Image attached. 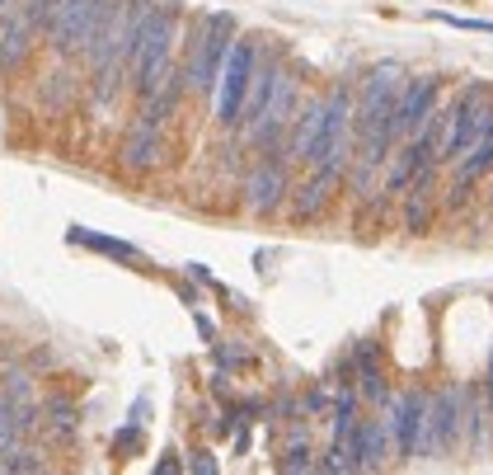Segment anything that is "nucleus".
Returning a JSON list of instances; mask_svg holds the SVG:
<instances>
[{"label": "nucleus", "instance_id": "obj_2", "mask_svg": "<svg viewBox=\"0 0 493 475\" xmlns=\"http://www.w3.org/2000/svg\"><path fill=\"white\" fill-rule=\"evenodd\" d=\"M348 133H353V90L338 80V85H329V94H324L320 133H315V141H310L306 165H310V170H334V174H343V170H348V156H353Z\"/></svg>", "mask_w": 493, "mask_h": 475}, {"label": "nucleus", "instance_id": "obj_13", "mask_svg": "<svg viewBox=\"0 0 493 475\" xmlns=\"http://www.w3.org/2000/svg\"><path fill=\"white\" fill-rule=\"evenodd\" d=\"M338 179H343V174H334V170H310L306 184H296V189L287 193V198H291V221H296V226L315 221L320 212L329 207V198H334Z\"/></svg>", "mask_w": 493, "mask_h": 475}, {"label": "nucleus", "instance_id": "obj_19", "mask_svg": "<svg viewBox=\"0 0 493 475\" xmlns=\"http://www.w3.org/2000/svg\"><path fill=\"white\" fill-rule=\"evenodd\" d=\"M277 76H282V67H277L273 57L254 67L250 90H244V109H240V127H250V123L258 118V113H263V104H268V94H273V85H277Z\"/></svg>", "mask_w": 493, "mask_h": 475}, {"label": "nucleus", "instance_id": "obj_15", "mask_svg": "<svg viewBox=\"0 0 493 475\" xmlns=\"http://www.w3.org/2000/svg\"><path fill=\"white\" fill-rule=\"evenodd\" d=\"M320 113H324V94H320V100H306V104H296V113H291L282 151H287V160H296V165H306V156H310V141H315V133H320Z\"/></svg>", "mask_w": 493, "mask_h": 475}, {"label": "nucleus", "instance_id": "obj_8", "mask_svg": "<svg viewBox=\"0 0 493 475\" xmlns=\"http://www.w3.org/2000/svg\"><path fill=\"white\" fill-rule=\"evenodd\" d=\"M460 433H465V390L441 386L437 396H427V423H423V447L418 456H447Z\"/></svg>", "mask_w": 493, "mask_h": 475}, {"label": "nucleus", "instance_id": "obj_17", "mask_svg": "<svg viewBox=\"0 0 493 475\" xmlns=\"http://www.w3.org/2000/svg\"><path fill=\"white\" fill-rule=\"evenodd\" d=\"M38 429L47 433V442H71L76 429H80V409H76V400L47 396V400L38 405Z\"/></svg>", "mask_w": 493, "mask_h": 475}, {"label": "nucleus", "instance_id": "obj_12", "mask_svg": "<svg viewBox=\"0 0 493 475\" xmlns=\"http://www.w3.org/2000/svg\"><path fill=\"white\" fill-rule=\"evenodd\" d=\"M43 34L33 28V20L24 14V5L14 0L10 10H0V76H10V71H20L28 52H33V43H38Z\"/></svg>", "mask_w": 493, "mask_h": 475}, {"label": "nucleus", "instance_id": "obj_3", "mask_svg": "<svg viewBox=\"0 0 493 475\" xmlns=\"http://www.w3.org/2000/svg\"><path fill=\"white\" fill-rule=\"evenodd\" d=\"M108 10H113V0H61L52 24H47V34H43L47 47H52L57 57H80L99 38Z\"/></svg>", "mask_w": 493, "mask_h": 475}, {"label": "nucleus", "instance_id": "obj_20", "mask_svg": "<svg viewBox=\"0 0 493 475\" xmlns=\"http://www.w3.org/2000/svg\"><path fill=\"white\" fill-rule=\"evenodd\" d=\"M66 240H71V245H85V250H99V254H108V259H123V264H137V259H141L137 245L94 236V231H85V226H71V231H66Z\"/></svg>", "mask_w": 493, "mask_h": 475}, {"label": "nucleus", "instance_id": "obj_27", "mask_svg": "<svg viewBox=\"0 0 493 475\" xmlns=\"http://www.w3.org/2000/svg\"><path fill=\"white\" fill-rule=\"evenodd\" d=\"M10 5H14V0H0V10H10Z\"/></svg>", "mask_w": 493, "mask_h": 475}, {"label": "nucleus", "instance_id": "obj_1", "mask_svg": "<svg viewBox=\"0 0 493 475\" xmlns=\"http://www.w3.org/2000/svg\"><path fill=\"white\" fill-rule=\"evenodd\" d=\"M174 43H179V10L160 0L151 24H146V34H141L137 57H131V90H137V100L155 94L160 80L174 71Z\"/></svg>", "mask_w": 493, "mask_h": 475}, {"label": "nucleus", "instance_id": "obj_16", "mask_svg": "<svg viewBox=\"0 0 493 475\" xmlns=\"http://www.w3.org/2000/svg\"><path fill=\"white\" fill-rule=\"evenodd\" d=\"M433 170H437V160H433V165H423L404 184V193H409V203H404V231H414V236H423L427 231V217H433Z\"/></svg>", "mask_w": 493, "mask_h": 475}, {"label": "nucleus", "instance_id": "obj_11", "mask_svg": "<svg viewBox=\"0 0 493 475\" xmlns=\"http://www.w3.org/2000/svg\"><path fill=\"white\" fill-rule=\"evenodd\" d=\"M441 100V80L437 76H414V80H404V90H400V100H394V141H409V137H418L423 133V123L433 118V109Z\"/></svg>", "mask_w": 493, "mask_h": 475}, {"label": "nucleus", "instance_id": "obj_6", "mask_svg": "<svg viewBox=\"0 0 493 475\" xmlns=\"http://www.w3.org/2000/svg\"><path fill=\"white\" fill-rule=\"evenodd\" d=\"M254 67H258V43L235 38L221 61V76H217V123L221 127H240V109H244V90H250Z\"/></svg>", "mask_w": 493, "mask_h": 475}, {"label": "nucleus", "instance_id": "obj_18", "mask_svg": "<svg viewBox=\"0 0 493 475\" xmlns=\"http://www.w3.org/2000/svg\"><path fill=\"white\" fill-rule=\"evenodd\" d=\"M353 372H357V396L362 400H371V405H381L386 400V376H381V363H376V343L371 339H362L353 343Z\"/></svg>", "mask_w": 493, "mask_h": 475}, {"label": "nucleus", "instance_id": "obj_10", "mask_svg": "<svg viewBox=\"0 0 493 475\" xmlns=\"http://www.w3.org/2000/svg\"><path fill=\"white\" fill-rule=\"evenodd\" d=\"M287 193H291L287 156L273 160V151H263V156L254 160V170L244 174V207H250L254 217H273V212L287 203Z\"/></svg>", "mask_w": 493, "mask_h": 475}, {"label": "nucleus", "instance_id": "obj_4", "mask_svg": "<svg viewBox=\"0 0 493 475\" xmlns=\"http://www.w3.org/2000/svg\"><path fill=\"white\" fill-rule=\"evenodd\" d=\"M235 43V20L230 14H207L203 28L193 34V52H188V67H184V85L188 94H207L217 90V76H221V61Z\"/></svg>", "mask_w": 493, "mask_h": 475}, {"label": "nucleus", "instance_id": "obj_14", "mask_svg": "<svg viewBox=\"0 0 493 475\" xmlns=\"http://www.w3.org/2000/svg\"><path fill=\"white\" fill-rule=\"evenodd\" d=\"M123 170L131 174H146V170H155L160 165V156H164V137H160V127L155 123H131L127 127V137H123Z\"/></svg>", "mask_w": 493, "mask_h": 475}, {"label": "nucleus", "instance_id": "obj_25", "mask_svg": "<svg viewBox=\"0 0 493 475\" xmlns=\"http://www.w3.org/2000/svg\"><path fill=\"white\" fill-rule=\"evenodd\" d=\"M197 334H203V339L211 343V339H217V325H211L207 316H197Z\"/></svg>", "mask_w": 493, "mask_h": 475}, {"label": "nucleus", "instance_id": "obj_26", "mask_svg": "<svg viewBox=\"0 0 493 475\" xmlns=\"http://www.w3.org/2000/svg\"><path fill=\"white\" fill-rule=\"evenodd\" d=\"M484 400H489V415H493V358H489V376H484Z\"/></svg>", "mask_w": 493, "mask_h": 475}, {"label": "nucleus", "instance_id": "obj_23", "mask_svg": "<svg viewBox=\"0 0 493 475\" xmlns=\"http://www.w3.org/2000/svg\"><path fill=\"white\" fill-rule=\"evenodd\" d=\"M437 24L460 28V34H493V20H465V14H447V10H433Z\"/></svg>", "mask_w": 493, "mask_h": 475}, {"label": "nucleus", "instance_id": "obj_21", "mask_svg": "<svg viewBox=\"0 0 493 475\" xmlns=\"http://www.w3.org/2000/svg\"><path fill=\"white\" fill-rule=\"evenodd\" d=\"M71 94H76V85H71V76H47V85H43V104L47 109H66L71 104Z\"/></svg>", "mask_w": 493, "mask_h": 475}, {"label": "nucleus", "instance_id": "obj_22", "mask_svg": "<svg viewBox=\"0 0 493 475\" xmlns=\"http://www.w3.org/2000/svg\"><path fill=\"white\" fill-rule=\"evenodd\" d=\"M277 471H320V462L310 452V442H287V456L277 462Z\"/></svg>", "mask_w": 493, "mask_h": 475}, {"label": "nucleus", "instance_id": "obj_9", "mask_svg": "<svg viewBox=\"0 0 493 475\" xmlns=\"http://www.w3.org/2000/svg\"><path fill=\"white\" fill-rule=\"evenodd\" d=\"M296 104H301V76L282 71V76H277V85H273V94H268V104H263V113L244 127V141L258 146V151H273V141L287 133Z\"/></svg>", "mask_w": 493, "mask_h": 475}, {"label": "nucleus", "instance_id": "obj_5", "mask_svg": "<svg viewBox=\"0 0 493 475\" xmlns=\"http://www.w3.org/2000/svg\"><path fill=\"white\" fill-rule=\"evenodd\" d=\"M400 90H404V71L394 67V61L371 67L367 80H362V90L353 94V133L367 137V133H376V127H390ZM390 133H394V127H390Z\"/></svg>", "mask_w": 493, "mask_h": 475}, {"label": "nucleus", "instance_id": "obj_24", "mask_svg": "<svg viewBox=\"0 0 493 475\" xmlns=\"http://www.w3.org/2000/svg\"><path fill=\"white\" fill-rule=\"evenodd\" d=\"M188 471H197V475H217V462H211V452H193Z\"/></svg>", "mask_w": 493, "mask_h": 475}, {"label": "nucleus", "instance_id": "obj_7", "mask_svg": "<svg viewBox=\"0 0 493 475\" xmlns=\"http://www.w3.org/2000/svg\"><path fill=\"white\" fill-rule=\"evenodd\" d=\"M381 423L390 433V452L409 462L423 447V423H427V396L423 390H400V396L381 400Z\"/></svg>", "mask_w": 493, "mask_h": 475}]
</instances>
